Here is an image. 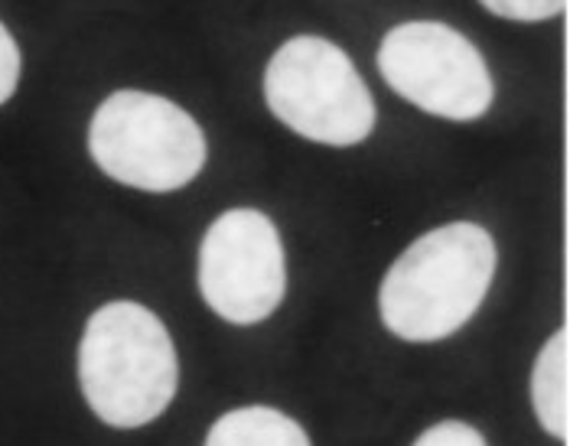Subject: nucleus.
Listing matches in <instances>:
<instances>
[{
    "label": "nucleus",
    "mask_w": 570,
    "mask_h": 446,
    "mask_svg": "<svg viewBox=\"0 0 570 446\" xmlns=\"http://www.w3.org/2000/svg\"><path fill=\"white\" fill-rule=\"evenodd\" d=\"M495 277V241L476 222H450L421 235L389 268L379 310L407 343H438L473 319Z\"/></svg>",
    "instance_id": "1"
},
{
    "label": "nucleus",
    "mask_w": 570,
    "mask_h": 446,
    "mask_svg": "<svg viewBox=\"0 0 570 446\" xmlns=\"http://www.w3.org/2000/svg\"><path fill=\"white\" fill-rule=\"evenodd\" d=\"M79 381L105 424L134 430L157 420L179 385L174 339L160 316L131 300L101 307L79 346Z\"/></svg>",
    "instance_id": "2"
},
{
    "label": "nucleus",
    "mask_w": 570,
    "mask_h": 446,
    "mask_svg": "<svg viewBox=\"0 0 570 446\" xmlns=\"http://www.w3.org/2000/svg\"><path fill=\"white\" fill-rule=\"evenodd\" d=\"M88 150L101 174L144 192L183 189L206 167L199 125L150 91L108 95L88 125Z\"/></svg>",
    "instance_id": "3"
},
{
    "label": "nucleus",
    "mask_w": 570,
    "mask_h": 446,
    "mask_svg": "<svg viewBox=\"0 0 570 446\" xmlns=\"http://www.w3.org/2000/svg\"><path fill=\"white\" fill-rule=\"evenodd\" d=\"M264 98L277 121L326 147L362 143L375 128L372 91L350 56L323 37H294L271 56Z\"/></svg>",
    "instance_id": "4"
},
{
    "label": "nucleus",
    "mask_w": 570,
    "mask_h": 446,
    "mask_svg": "<svg viewBox=\"0 0 570 446\" xmlns=\"http://www.w3.org/2000/svg\"><path fill=\"white\" fill-rule=\"evenodd\" d=\"M379 72L428 115L476 121L492 105V76L483 52L446 23H401L379 46Z\"/></svg>",
    "instance_id": "5"
},
{
    "label": "nucleus",
    "mask_w": 570,
    "mask_h": 446,
    "mask_svg": "<svg viewBox=\"0 0 570 446\" xmlns=\"http://www.w3.org/2000/svg\"><path fill=\"white\" fill-rule=\"evenodd\" d=\"M203 300L235 326L262 323L287 290L284 245L258 209H232L209 225L199 248Z\"/></svg>",
    "instance_id": "6"
},
{
    "label": "nucleus",
    "mask_w": 570,
    "mask_h": 446,
    "mask_svg": "<svg viewBox=\"0 0 570 446\" xmlns=\"http://www.w3.org/2000/svg\"><path fill=\"white\" fill-rule=\"evenodd\" d=\"M531 404L541 427L558 437H570V336L568 329L554 333L531 368Z\"/></svg>",
    "instance_id": "7"
},
{
    "label": "nucleus",
    "mask_w": 570,
    "mask_h": 446,
    "mask_svg": "<svg viewBox=\"0 0 570 446\" xmlns=\"http://www.w3.org/2000/svg\"><path fill=\"white\" fill-rule=\"evenodd\" d=\"M206 446H309L307 430L274 407H238L219 417Z\"/></svg>",
    "instance_id": "8"
},
{
    "label": "nucleus",
    "mask_w": 570,
    "mask_h": 446,
    "mask_svg": "<svg viewBox=\"0 0 570 446\" xmlns=\"http://www.w3.org/2000/svg\"><path fill=\"white\" fill-rule=\"evenodd\" d=\"M480 3L485 10H492L505 20H519V23L551 20L568 7V0H480Z\"/></svg>",
    "instance_id": "9"
},
{
    "label": "nucleus",
    "mask_w": 570,
    "mask_h": 446,
    "mask_svg": "<svg viewBox=\"0 0 570 446\" xmlns=\"http://www.w3.org/2000/svg\"><path fill=\"white\" fill-rule=\"evenodd\" d=\"M414 446H485L483 434L463 420H440L434 427H428Z\"/></svg>",
    "instance_id": "10"
},
{
    "label": "nucleus",
    "mask_w": 570,
    "mask_h": 446,
    "mask_svg": "<svg viewBox=\"0 0 570 446\" xmlns=\"http://www.w3.org/2000/svg\"><path fill=\"white\" fill-rule=\"evenodd\" d=\"M20 46L10 37V30L0 23V105L10 101V95L17 91V82H20Z\"/></svg>",
    "instance_id": "11"
}]
</instances>
